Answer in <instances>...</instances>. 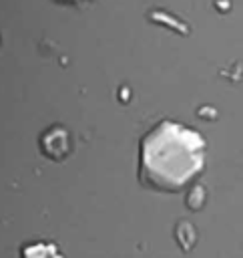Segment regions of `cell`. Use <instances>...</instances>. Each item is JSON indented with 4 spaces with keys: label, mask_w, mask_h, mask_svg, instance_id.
Here are the masks:
<instances>
[{
    "label": "cell",
    "mask_w": 243,
    "mask_h": 258,
    "mask_svg": "<svg viewBox=\"0 0 243 258\" xmlns=\"http://www.w3.org/2000/svg\"><path fill=\"white\" fill-rule=\"evenodd\" d=\"M205 139L175 121H161L141 139L139 177L157 191H179L205 167Z\"/></svg>",
    "instance_id": "1"
},
{
    "label": "cell",
    "mask_w": 243,
    "mask_h": 258,
    "mask_svg": "<svg viewBox=\"0 0 243 258\" xmlns=\"http://www.w3.org/2000/svg\"><path fill=\"white\" fill-rule=\"evenodd\" d=\"M42 149L52 159L64 157L68 151V133L64 129H50L42 137Z\"/></svg>",
    "instance_id": "2"
}]
</instances>
